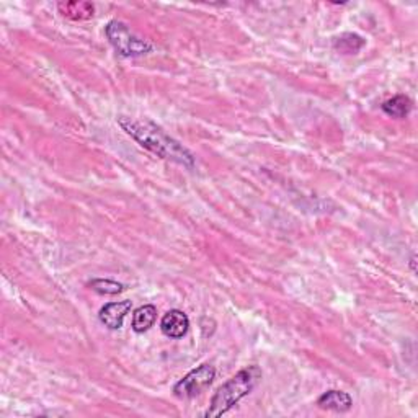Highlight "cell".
<instances>
[{
    "instance_id": "obj_1",
    "label": "cell",
    "mask_w": 418,
    "mask_h": 418,
    "mask_svg": "<svg viewBox=\"0 0 418 418\" xmlns=\"http://www.w3.org/2000/svg\"><path fill=\"white\" fill-rule=\"evenodd\" d=\"M119 126L139 143L149 153L160 157V159L175 162V164L193 169L195 167V155L188 150L179 141L170 138L160 126H157L150 119L119 117Z\"/></svg>"
},
{
    "instance_id": "obj_2",
    "label": "cell",
    "mask_w": 418,
    "mask_h": 418,
    "mask_svg": "<svg viewBox=\"0 0 418 418\" xmlns=\"http://www.w3.org/2000/svg\"><path fill=\"white\" fill-rule=\"evenodd\" d=\"M261 379V369L258 366H249V368L240 369L237 374L232 376L227 383H224L221 388L213 395L211 404L205 412L206 418H217L227 414L235 404H239L245 395H249Z\"/></svg>"
},
{
    "instance_id": "obj_3",
    "label": "cell",
    "mask_w": 418,
    "mask_h": 418,
    "mask_svg": "<svg viewBox=\"0 0 418 418\" xmlns=\"http://www.w3.org/2000/svg\"><path fill=\"white\" fill-rule=\"evenodd\" d=\"M109 44L123 57H138L153 51V44L136 36L126 25L118 20H112L104 28Z\"/></svg>"
},
{
    "instance_id": "obj_4",
    "label": "cell",
    "mask_w": 418,
    "mask_h": 418,
    "mask_svg": "<svg viewBox=\"0 0 418 418\" xmlns=\"http://www.w3.org/2000/svg\"><path fill=\"white\" fill-rule=\"evenodd\" d=\"M216 378V369L211 364H201L196 369L188 373L185 378L180 379L175 384L174 394L179 399H193V397L200 395L203 390H206L213 384Z\"/></svg>"
},
{
    "instance_id": "obj_5",
    "label": "cell",
    "mask_w": 418,
    "mask_h": 418,
    "mask_svg": "<svg viewBox=\"0 0 418 418\" xmlns=\"http://www.w3.org/2000/svg\"><path fill=\"white\" fill-rule=\"evenodd\" d=\"M131 301H118V302H109V304L103 306L98 314V318L104 327H108L109 330H118L123 327V321L131 311Z\"/></svg>"
},
{
    "instance_id": "obj_6",
    "label": "cell",
    "mask_w": 418,
    "mask_h": 418,
    "mask_svg": "<svg viewBox=\"0 0 418 418\" xmlns=\"http://www.w3.org/2000/svg\"><path fill=\"white\" fill-rule=\"evenodd\" d=\"M188 328H190V318L185 312H181L179 309L169 311L162 317L160 322V330L165 337L179 340L186 335Z\"/></svg>"
},
{
    "instance_id": "obj_7",
    "label": "cell",
    "mask_w": 418,
    "mask_h": 418,
    "mask_svg": "<svg viewBox=\"0 0 418 418\" xmlns=\"http://www.w3.org/2000/svg\"><path fill=\"white\" fill-rule=\"evenodd\" d=\"M318 409L322 410H332V412H348L353 407V399L350 394L343 390H327L326 394H322L317 400Z\"/></svg>"
},
{
    "instance_id": "obj_8",
    "label": "cell",
    "mask_w": 418,
    "mask_h": 418,
    "mask_svg": "<svg viewBox=\"0 0 418 418\" xmlns=\"http://www.w3.org/2000/svg\"><path fill=\"white\" fill-rule=\"evenodd\" d=\"M412 107H414V104H412V100L407 95H395L381 104L383 112L388 114V117L395 118V119L409 117L412 112Z\"/></svg>"
},
{
    "instance_id": "obj_9",
    "label": "cell",
    "mask_w": 418,
    "mask_h": 418,
    "mask_svg": "<svg viewBox=\"0 0 418 418\" xmlns=\"http://www.w3.org/2000/svg\"><path fill=\"white\" fill-rule=\"evenodd\" d=\"M57 8L71 20H88L95 13V7L90 2H59Z\"/></svg>"
},
{
    "instance_id": "obj_10",
    "label": "cell",
    "mask_w": 418,
    "mask_h": 418,
    "mask_svg": "<svg viewBox=\"0 0 418 418\" xmlns=\"http://www.w3.org/2000/svg\"><path fill=\"white\" fill-rule=\"evenodd\" d=\"M157 318V307L153 304L141 306L139 309H136L133 314V330L136 333H144L148 332L150 327L155 323Z\"/></svg>"
},
{
    "instance_id": "obj_11",
    "label": "cell",
    "mask_w": 418,
    "mask_h": 418,
    "mask_svg": "<svg viewBox=\"0 0 418 418\" xmlns=\"http://www.w3.org/2000/svg\"><path fill=\"white\" fill-rule=\"evenodd\" d=\"M364 44L366 41L362 36L354 33H345L333 41V48L342 52V54H357Z\"/></svg>"
},
{
    "instance_id": "obj_12",
    "label": "cell",
    "mask_w": 418,
    "mask_h": 418,
    "mask_svg": "<svg viewBox=\"0 0 418 418\" xmlns=\"http://www.w3.org/2000/svg\"><path fill=\"white\" fill-rule=\"evenodd\" d=\"M88 286L98 294H119V292L124 291V285L113 280H92Z\"/></svg>"
},
{
    "instance_id": "obj_13",
    "label": "cell",
    "mask_w": 418,
    "mask_h": 418,
    "mask_svg": "<svg viewBox=\"0 0 418 418\" xmlns=\"http://www.w3.org/2000/svg\"><path fill=\"white\" fill-rule=\"evenodd\" d=\"M415 263H417V257H415V255H414V257H412V258H410V266H412V271H414V273H417Z\"/></svg>"
}]
</instances>
